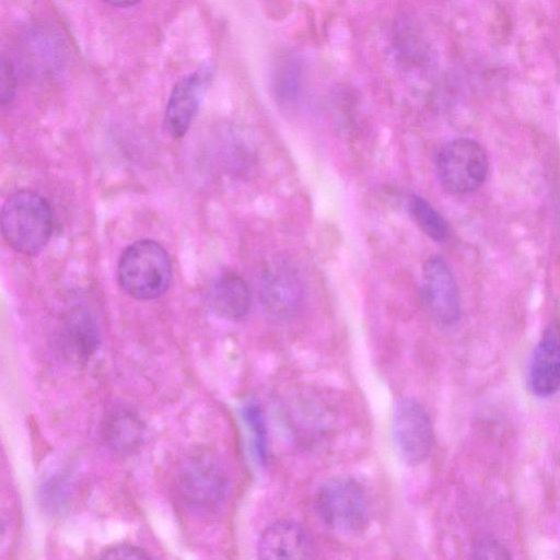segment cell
Listing matches in <instances>:
<instances>
[{
    "mask_svg": "<svg viewBox=\"0 0 560 560\" xmlns=\"http://www.w3.org/2000/svg\"><path fill=\"white\" fill-rule=\"evenodd\" d=\"M52 231V212L38 192L21 189L10 195L1 209V232L15 252L34 256L48 243Z\"/></svg>",
    "mask_w": 560,
    "mask_h": 560,
    "instance_id": "cell-1",
    "label": "cell"
},
{
    "mask_svg": "<svg viewBox=\"0 0 560 560\" xmlns=\"http://www.w3.org/2000/svg\"><path fill=\"white\" fill-rule=\"evenodd\" d=\"M120 288L129 296L150 301L163 295L172 281V262L153 240H139L125 248L117 266Z\"/></svg>",
    "mask_w": 560,
    "mask_h": 560,
    "instance_id": "cell-2",
    "label": "cell"
},
{
    "mask_svg": "<svg viewBox=\"0 0 560 560\" xmlns=\"http://www.w3.org/2000/svg\"><path fill=\"white\" fill-rule=\"evenodd\" d=\"M229 488L225 468L207 453L186 458L175 475V493L179 502L195 513L217 511L225 501Z\"/></svg>",
    "mask_w": 560,
    "mask_h": 560,
    "instance_id": "cell-3",
    "label": "cell"
},
{
    "mask_svg": "<svg viewBox=\"0 0 560 560\" xmlns=\"http://www.w3.org/2000/svg\"><path fill=\"white\" fill-rule=\"evenodd\" d=\"M314 508L325 525L341 534L359 533L369 522L366 494L350 477L339 476L324 481L315 492Z\"/></svg>",
    "mask_w": 560,
    "mask_h": 560,
    "instance_id": "cell-4",
    "label": "cell"
},
{
    "mask_svg": "<svg viewBox=\"0 0 560 560\" xmlns=\"http://www.w3.org/2000/svg\"><path fill=\"white\" fill-rule=\"evenodd\" d=\"M488 168V156L483 148L468 138L447 142L436 158L439 180L453 195L476 190L485 182Z\"/></svg>",
    "mask_w": 560,
    "mask_h": 560,
    "instance_id": "cell-5",
    "label": "cell"
},
{
    "mask_svg": "<svg viewBox=\"0 0 560 560\" xmlns=\"http://www.w3.org/2000/svg\"><path fill=\"white\" fill-rule=\"evenodd\" d=\"M392 433L400 457L418 465L433 446V425L423 407L411 397H400L394 405Z\"/></svg>",
    "mask_w": 560,
    "mask_h": 560,
    "instance_id": "cell-6",
    "label": "cell"
},
{
    "mask_svg": "<svg viewBox=\"0 0 560 560\" xmlns=\"http://www.w3.org/2000/svg\"><path fill=\"white\" fill-rule=\"evenodd\" d=\"M422 301L439 325H455L460 317V299L454 276L440 256H430L422 267Z\"/></svg>",
    "mask_w": 560,
    "mask_h": 560,
    "instance_id": "cell-7",
    "label": "cell"
},
{
    "mask_svg": "<svg viewBox=\"0 0 560 560\" xmlns=\"http://www.w3.org/2000/svg\"><path fill=\"white\" fill-rule=\"evenodd\" d=\"M303 289L295 268L284 259L272 260L261 277V303L277 319L293 316L302 302Z\"/></svg>",
    "mask_w": 560,
    "mask_h": 560,
    "instance_id": "cell-8",
    "label": "cell"
},
{
    "mask_svg": "<svg viewBox=\"0 0 560 560\" xmlns=\"http://www.w3.org/2000/svg\"><path fill=\"white\" fill-rule=\"evenodd\" d=\"M210 79L209 69L202 67L180 79L173 88L164 114L165 129L173 138H182L188 131Z\"/></svg>",
    "mask_w": 560,
    "mask_h": 560,
    "instance_id": "cell-9",
    "label": "cell"
},
{
    "mask_svg": "<svg viewBox=\"0 0 560 560\" xmlns=\"http://www.w3.org/2000/svg\"><path fill=\"white\" fill-rule=\"evenodd\" d=\"M100 342L98 326L84 306H72L62 314L57 327V343L67 359L84 363L95 354Z\"/></svg>",
    "mask_w": 560,
    "mask_h": 560,
    "instance_id": "cell-10",
    "label": "cell"
},
{
    "mask_svg": "<svg viewBox=\"0 0 560 560\" xmlns=\"http://www.w3.org/2000/svg\"><path fill=\"white\" fill-rule=\"evenodd\" d=\"M527 384L539 398L551 397L560 389V334L553 327L544 332L532 352Z\"/></svg>",
    "mask_w": 560,
    "mask_h": 560,
    "instance_id": "cell-11",
    "label": "cell"
},
{
    "mask_svg": "<svg viewBox=\"0 0 560 560\" xmlns=\"http://www.w3.org/2000/svg\"><path fill=\"white\" fill-rule=\"evenodd\" d=\"M258 558L276 559H310L315 555V546L310 534L299 524L277 522L268 526L261 534Z\"/></svg>",
    "mask_w": 560,
    "mask_h": 560,
    "instance_id": "cell-12",
    "label": "cell"
},
{
    "mask_svg": "<svg viewBox=\"0 0 560 560\" xmlns=\"http://www.w3.org/2000/svg\"><path fill=\"white\" fill-rule=\"evenodd\" d=\"M205 300L215 315L237 319L249 311L250 290L238 273L224 271L211 280L205 292Z\"/></svg>",
    "mask_w": 560,
    "mask_h": 560,
    "instance_id": "cell-13",
    "label": "cell"
},
{
    "mask_svg": "<svg viewBox=\"0 0 560 560\" xmlns=\"http://www.w3.org/2000/svg\"><path fill=\"white\" fill-rule=\"evenodd\" d=\"M144 427L130 409L118 407L110 410L102 424V436L114 452L131 454L142 443Z\"/></svg>",
    "mask_w": 560,
    "mask_h": 560,
    "instance_id": "cell-14",
    "label": "cell"
},
{
    "mask_svg": "<svg viewBox=\"0 0 560 560\" xmlns=\"http://www.w3.org/2000/svg\"><path fill=\"white\" fill-rule=\"evenodd\" d=\"M410 213L418 226L430 238L443 242L448 236V226L442 215L422 197L412 196L409 202Z\"/></svg>",
    "mask_w": 560,
    "mask_h": 560,
    "instance_id": "cell-15",
    "label": "cell"
},
{
    "mask_svg": "<svg viewBox=\"0 0 560 560\" xmlns=\"http://www.w3.org/2000/svg\"><path fill=\"white\" fill-rule=\"evenodd\" d=\"M282 68L284 72L282 71L276 77L275 92L280 101L291 103L296 97L299 90L298 69L293 63H287Z\"/></svg>",
    "mask_w": 560,
    "mask_h": 560,
    "instance_id": "cell-16",
    "label": "cell"
},
{
    "mask_svg": "<svg viewBox=\"0 0 560 560\" xmlns=\"http://www.w3.org/2000/svg\"><path fill=\"white\" fill-rule=\"evenodd\" d=\"M471 557L477 559H508L511 555L502 542L485 537L472 544Z\"/></svg>",
    "mask_w": 560,
    "mask_h": 560,
    "instance_id": "cell-17",
    "label": "cell"
},
{
    "mask_svg": "<svg viewBox=\"0 0 560 560\" xmlns=\"http://www.w3.org/2000/svg\"><path fill=\"white\" fill-rule=\"evenodd\" d=\"M1 82H0V98L1 104L5 105L11 102L15 92V75L12 62L9 59L2 58L1 62Z\"/></svg>",
    "mask_w": 560,
    "mask_h": 560,
    "instance_id": "cell-18",
    "label": "cell"
},
{
    "mask_svg": "<svg viewBox=\"0 0 560 560\" xmlns=\"http://www.w3.org/2000/svg\"><path fill=\"white\" fill-rule=\"evenodd\" d=\"M151 557L142 548L127 544L112 546L101 555V558L106 559H149Z\"/></svg>",
    "mask_w": 560,
    "mask_h": 560,
    "instance_id": "cell-19",
    "label": "cell"
},
{
    "mask_svg": "<svg viewBox=\"0 0 560 560\" xmlns=\"http://www.w3.org/2000/svg\"><path fill=\"white\" fill-rule=\"evenodd\" d=\"M112 5L118 7V8H128L131 5H135L140 0H103Z\"/></svg>",
    "mask_w": 560,
    "mask_h": 560,
    "instance_id": "cell-20",
    "label": "cell"
}]
</instances>
